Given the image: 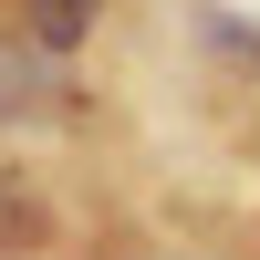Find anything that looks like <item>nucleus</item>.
I'll use <instances>...</instances> for the list:
<instances>
[{
	"instance_id": "1",
	"label": "nucleus",
	"mask_w": 260,
	"mask_h": 260,
	"mask_svg": "<svg viewBox=\"0 0 260 260\" xmlns=\"http://www.w3.org/2000/svg\"><path fill=\"white\" fill-rule=\"evenodd\" d=\"M0 115L11 125L62 115V52H42L31 31H0Z\"/></svg>"
},
{
	"instance_id": "2",
	"label": "nucleus",
	"mask_w": 260,
	"mask_h": 260,
	"mask_svg": "<svg viewBox=\"0 0 260 260\" xmlns=\"http://www.w3.org/2000/svg\"><path fill=\"white\" fill-rule=\"evenodd\" d=\"M11 11H21V31H31L42 52H73V42L94 31V11H104V0H11Z\"/></svg>"
},
{
	"instance_id": "3",
	"label": "nucleus",
	"mask_w": 260,
	"mask_h": 260,
	"mask_svg": "<svg viewBox=\"0 0 260 260\" xmlns=\"http://www.w3.org/2000/svg\"><path fill=\"white\" fill-rule=\"evenodd\" d=\"M156 260H187V250H156Z\"/></svg>"
}]
</instances>
